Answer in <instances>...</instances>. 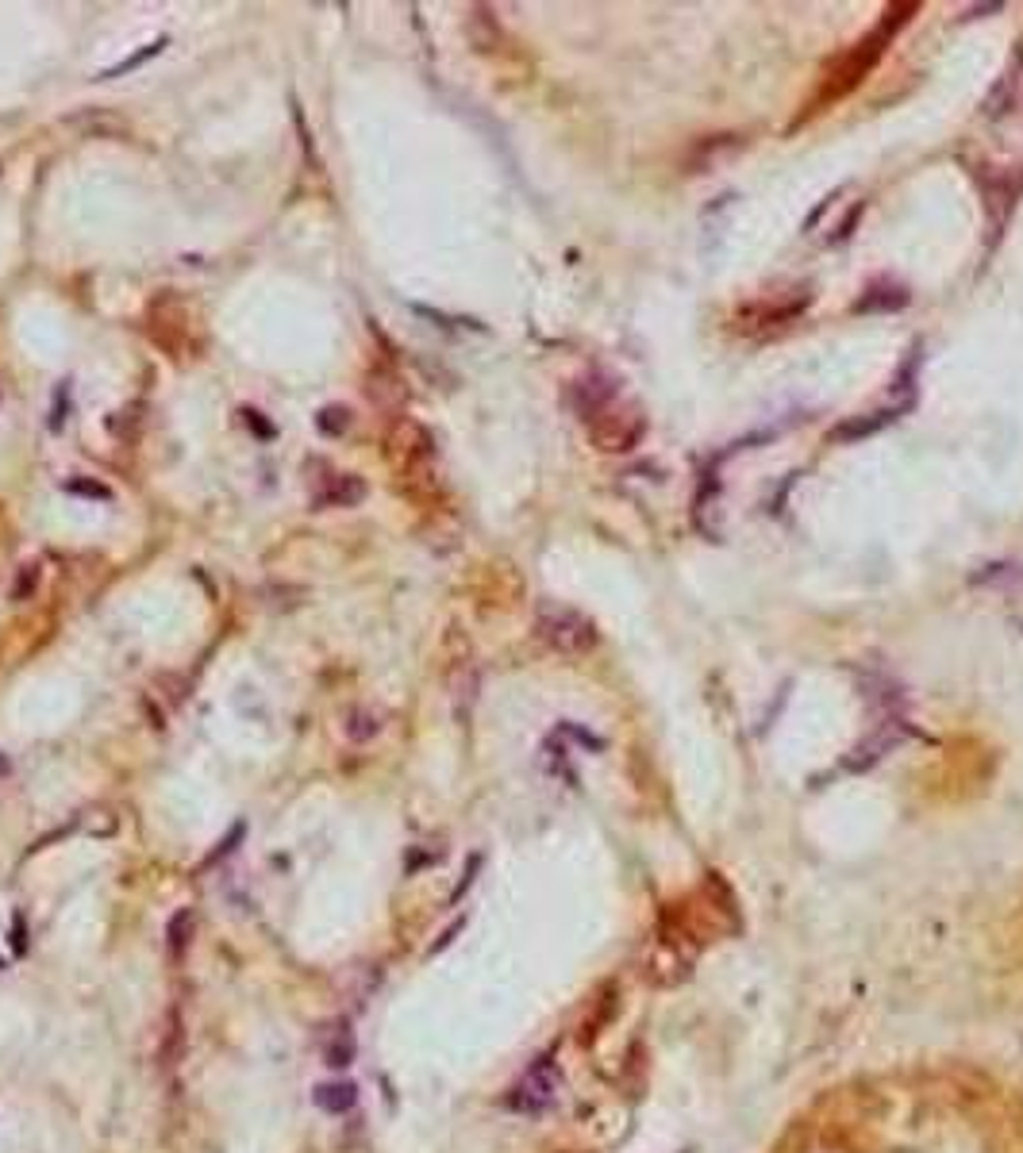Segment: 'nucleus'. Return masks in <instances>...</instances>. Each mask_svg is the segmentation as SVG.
Returning a JSON list of instances; mask_svg holds the SVG:
<instances>
[{"instance_id": "nucleus-1", "label": "nucleus", "mask_w": 1023, "mask_h": 1153, "mask_svg": "<svg viewBox=\"0 0 1023 1153\" xmlns=\"http://www.w3.org/2000/svg\"><path fill=\"white\" fill-rule=\"evenodd\" d=\"M535 635L543 646H550L554 654H566V658H581L597 646V627L589 615L566 608V604H550V600H543L535 612Z\"/></svg>"}, {"instance_id": "nucleus-2", "label": "nucleus", "mask_w": 1023, "mask_h": 1153, "mask_svg": "<svg viewBox=\"0 0 1023 1153\" xmlns=\"http://www.w3.org/2000/svg\"><path fill=\"white\" fill-rule=\"evenodd\" d=\"M585 427H589V439L597 450L604 454H627L635 450L643 435H647V419L635 404H627L624 396L616 393L608 404H600L593 416H585Z\"/></svg>"}, {"instance_id": "nucleus-3", "label": "nucleus", "mask_w": 1023, "mask_h": 1153, "mask_svg": "<svg viewBox=\"0 0 1023 1153\" xmlns=\"http://www.w3.org/2000/svg\"><path fill=\"white\" fill-rule=\"evenodd\" d=\"M904 12H912V8H893V12H889V20L877 27L870 39H862V43H858V50H850L847 58H843V62H839V66L827 74V81H824V97L827 100L843 97V93H850V89L862 81V74L874 66L877 58H881V50H885V43H889L893 27L904 24Z\"/></svg>"}, {"instance_id": "nucleus-4", "label": "nucleus", "mask_w": 1023, "mask_h": 1153, "mask_svg": "<svg viewBox=\"0 0 1023 1153\" xmlns=\"http://www.w3.org/2000/svg\"><path fill=\"white\" fill-rule=\"evenodd\" d=\"M316 508H354L366 500V481L354 473H327L324 489L312 492Z\"/></svg>"}, {"instance_id": "nucleus-5", "label": "nucleus", "mask_w": 1023, "mask_h": 1153, "mask_svg": "<svg viewBox=\"0 0 1023 1153\" xmlns=\"http://www.w3.org/2000/svg\"><path fill=\"white\" fill-rule=\"evenodd\" d=\"M366 393L374 396L381 408H389V412L404 408V400H408L404 385H400V377L397 373H389V369H370V373H366Z\"/></svg>"}, {"instance_id": "nucleus-6", "label": "nucleus", "mask_w": 1023, "mask_h": 1153, "mask_svg": "<svg viewBox=\"0 0 1023 1153\" xmlns=\"http://www.w3.org/2000/svg\"><path fill=\"white\" fill-rule=\"evenodd\" d=\"M550 1096H554V1084H550L547 1077H543V1069H535V1073H527L524 1084H516V1096H512V1107H524V1111H535V1107L550 1104Z\"/></svg>"}, {"instance_id": "nucleus-7", "label": "nucleus", "mask_w": 1023, "mask_h": 1153, "mask_svg": "<svg viewBox=\"0 0 1023 1153\" xmlns=\"http://www.w3.org/2000/svg\"><path fill=\"white\" fill-rule=\"evenodd\" d=\"M354 1104H358V1088H354L350 1080L320 1084V1088H316V1107H324L327 1115H347Z\"/></svg>"}, {"instance_id": "nucleus-8", "label": "nucleus", "mask_w": 1023, "mask_h": 1153, "mask_svg": "<svg viewBox=\"0 0 1023 1153\" xmlns=\"http://www.w3.org/2000/svg\"><path fill=\"white\" fill-rule=\"evenodd\" d=\"M193 931H197V911L193 908H181L170 919V927H166V946H170V954H185L189 950V942H193Z\"/></svg>"}, {"instance_id": "nucleus-9", "label": "nucleus", "mask_w": 1023, "mask_h": 1153, "mask_svg": "<svg viewBox=\"0 0 1023 1153\" xmlns=\"http://www.w3.org/2000/svg\"><path fill=\"white\" fill-rule=\"evenodd\" d=\"M908 293L904 289H866V296L854 304V312H885V308H904Z\"/></svg>"}, {"instance_id": "nucleus-10", "label": "nucleus", "mask_w": 1023, "mask_h": 1153, "mask_svg": "<svg viewBox=\"0 0 1023 1153\" xmlns=\"http://www.w3.org/2000/svg\"><path fill=\"white\" fill-rule=\"evenodd\" d=\"M354 1054H358V1046H354V1034L339 1031L335 1038H331V1042H327L324 1061L331 1065V1069H347L350 1061H354Z\"/></svg>"}, {"instance_id": "nucleus-11", "label": "nucleus", "mask_w": 1023, "mask_h": 1153, "mask_svg": "<svg viewBox=\"0 0 1023 1153\" xmlns=\"http://www.w3.org/2000/svg\"><path fill=\"white\" fill-rule=\"evenodd\" d=\"M343 731H347L350 742H370V738L381 731V723H377L374 712H366V708H354V712L347 715V727H343Z\"/></svg>"}, {"instance_id": "nucleus-12", "label": "nucleus", "mask_w": 1023, "mask_h": 1153, "mask_svg": "<svg viewBox=\"0 0 1023 1153\" xmlns=\"http://www.w3.org/2000/svg\"><path fill=\"white\" fill-rule=\"evenodd\" d=\"M162 47H166V39H154L150 47H143V50H139V54H131V58H124L120 66L104 70V74H100V81H108V77H124V74H131V70H139V66L147 62V58H158V54H162Z\"/></svg>"}, {"instance_id": "nucleus-13", "label": "nucleus", "mask_w": 1023, "mask_h": 1153, "mask_svg": "<svg viewBox=\"0 0 1023 1153\" xmlns=\"http://www.w3.org/2000/svg\"><path fill=\"white\" fill-rule=\"evenodd\" d=\"M316 427L324 431L327 439H331V435H343V431L350 427V412L343 408V404H339V408H324V412L316 416Z\"/></svg>"}, {"instance_id": "nucleus-14", "label": "nucleus", "mask_w": 1023, "mask_h": 1153, "mask_svg": "<svg viewBox=\"0 0 1023 1153\" xmlns=\"http://www.w3.org/2000/svg\"><path fill=\"white\" fill-rule=\"evenodd\" d=\"M293 123H297L300 150L308 154V166H312V170H320V154H316V143H312V131H308V123H304V116H300L297 100H293Z\"/></svg>"}, {"instance_id": "nucleus-15", "label": "nucleus", "mask_w": 1023, "mask_h": 1153, "mask_svg": "<svg viewBox=\"0 0 1023 1153\" xmlns=\"http://www.w3.org/2000/svg\"><path fill=\"white\" fill-rule=\"evenodd\" d=\"M35 585H39V565H24V569H20V577H16V585H12V600H24V596H31V592H35Z\"/></svg>"}, {"instance_id": "nucleus-16", "label": "nucleus", "mask_w": 1023, "mask_h": 1153, "mask_svg": "<svg viewBox=\"0 0 1023 1153\" xmlns=\"http://www.w3.org/2000/svg\"><path fill=\"white\" fill-rule=\"evenodd\" d=\"M247 835V823H235V827H231V835L224 838V842H220V850H216V854H212V858L208 861H220V858H227V854H231V850H235V842H239V838Z\"/></svg>"}, {"instance_id": "nucleus-17", "label": "nucleus", "mask_w": 1023, "mask_h": 1153, "mask_svg": "<svg viewBox=\"0 0 1023 1153\" xmlns=\"http://www.w3.org/2000/svg\"><path fill=\"white\" fill-rule=\"evenodd\" d=\"M66 489L77 492V496H97V500H108V496H112V492L104 489V485H97V481H70Z\"/></svg>"}, {"instance_id": "nucleus-18", "label": "nucleus", "mask_w": 1023, "mask_h": 1153, "mask_svg": "<svg viewBox=\"0 0 1023 1153\" xmlns=\"http://www.w3.org/2000/svg\"><path fill=\"white\" fill-rule=\"evenodd\" d=\"M12 950H16V954H24V950H27L24 915H12Z\"/></svg>"}, {"instance_id": "nucleus-19", "label": "nucleus", "mask_w": 1023, "mask_h": 1153, "mask_svg": "<svg viewBox=\"0 0 1023 1153\" xmlns=\"http://www.w3.org/2000/svg\"><path fill=\"white\" fill-rule=\"evenodd\" d=\"M243 419H247L250 427H254V431H258V435H262V439H270V435H274V427H270V423H262V419H258V412H243Z\"/></svg>"}, {"instance_id": "nucleus-20", "label": "nucleus", "mask_w": 1023, "mask_h": 1153, "mask_svg": "<svg viewBox=\"0 0 1023 1153\" xmlns=\"http://www.w3.org/2000/svg\"><path fill=\"white\" fill-rule=\"evenodd\" d=\"M8 769H12V765H8V758H0V777H4V773H8Z\"/></svg>"}]
</instances>
